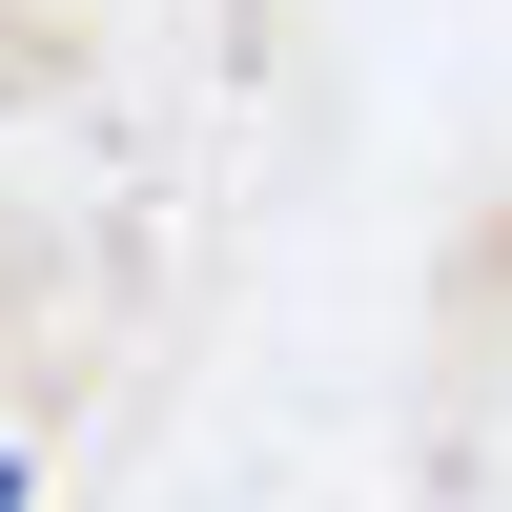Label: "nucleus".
<instances>
[{
	"instance_id": "obj_1",
	"label": "nucleus",
	"mask_w": 512,
	"mask_h": 512,
	"mask_svg": "<svg viewBox=\"0 0 512 512\" xmlns=\"http://www.w3.org/2000/svg\"><path fill=\"white\" fill-rule=\"evenodd\" d=\"M0 512H41V472H21V451H0Z\"/></svg>"
}]
</instances>
